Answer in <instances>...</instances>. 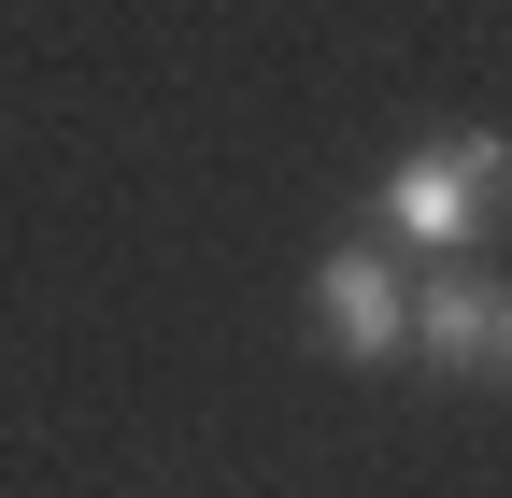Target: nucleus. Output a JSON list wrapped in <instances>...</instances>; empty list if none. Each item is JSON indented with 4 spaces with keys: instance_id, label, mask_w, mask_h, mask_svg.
<instances>
[{
    "instance_id": "nucleus-3",
    "label": "nucleus",
    "mask_w": 512,
    "mask_h": 498,
    "mask_svg": "<svg viewBox=\"0 0 512 498\" xmlns=\"http://www.w3.org/2000/svg\"><path fill=\"white\" fill-rule=\"evenodd\" d=\"M484 314H498V285H484L470 257L413 271V356H427V370H484Z\"/></svg>"
},
{
    "instance_id": "nucleus-2",
    "label": "nucleus",
    "mask_w": 512,
    "mask_h": 498,
    "mask_svg": "<svg viewBox=\"0 0 512 498\" xmlns=\"http://www.w3.org/2000/svg\"><path fill=\"white\" fill-rule=\"evenodd\" d=\"M313 328H328L356 370H384V356H413V271L384 257V242H342L328 271H313Z\"/></svg>"
},
{
    "instance_id": "nucleus-1",
    "label": "nucleus",
    "mask_w": 512,
    "mask_h": 498,
    "mask_svg": "<svg viewBox=\"0 0 512 498\" xmlns=\"http://www.w3.org/2000/svg\"><path fill=\"white\" fill-rule=\"evenodd\" d=\"M370 214H384V242H413L427 271L470 257V242L512 214V143H498V129H441V143H413L399 171L370 185Z\"/></svg>"
},
{
    "instance_id": "nucleus-4",
    "label": "nucleus",
    "mask_w": 512,
    "mask_h": 498,
    "mask_svg": "<svg viewBox=\"0 0 512 498\" xmlns=\"http://www.w3.org/2000/svg\"><path fill=\"white\" fill-rule=\"evenodd\" d=\"M484 385H512V285H498V314H484Z\"/></svg>"
}]
</instances>
